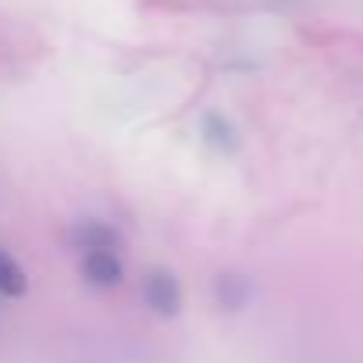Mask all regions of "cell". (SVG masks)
Returning a JSON list of instances; mask_svg holds the SVG:
<instances>
[{"mask_svg": "<svg viewBox=\"0 0 363 363\" xmlns=\"http://www.w3.org/2000/svg\"><path fill=\"white\" fill-rule=\"evenodd\" d=\"M72 239H75V246L82 253H89V250H118V232L111 225H104V221H82Z\"/></svg>", "mask_w": 363, "mask_h": 363, "instance_id": "3", "label": "cell"}, {"mask_svg": "<svg viewBox=\"0 0 363 363\" xmlns=\"http://www.w3.org/2000/svg\"><path fill=\"white\" fill-rule=\"evenodd\" d=\"M26 292H29V278H26L22 264H18L8 250H0V296L18 299V296H26Z\"/></svg>", "mask_w": 363, "mask_h": 363, "instance_id": "4", "label": "cell"}, {"mask_svg": "<svg viewBox=\"0 0 363 363\" xmlns=\"http://www.w3.org/2000/svg\"><path fill=\"white\" fill-rule=\"evenodd\" d=\"M139 296L157 317H174L182 310V285L171 271H150L139 285Z\"/></svg>", "mask_w": 363, "mask_h": 363, "instance_id": "1", "label": "cell"}, {"mask_svg": "<svg viewBox=\"0 0 363 363\" xmlns=\"http://www.w3.org/2000/svg\"><path fill=\"white\" fill-rule=\"evenodd\" d=\"M203 135H207L214 146H221V150H225V146H228V150L235 146V128H232L221 114H207V118H203Z\"/></svg>", "mask_w": 363, "mask_h": 363, "instance_id": "5", "label": "cell"}, {"mask_svg": "<svg viewBox=\"0 0 363 363\" xmlns=\"http://www.w3.org/2000/svg\"><path fill=\"white\" fill-rule=\"evenodd\" d=\"M79 267H82L86 281L96 285V289H114L125 278V267H121L118 250H89V253H82V264Z\"/></svg>", "mask_w": 363, "mask_h": 363, "instance_id": "2", "label": "cell"}]
</instances>
